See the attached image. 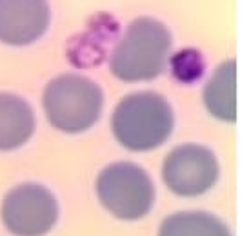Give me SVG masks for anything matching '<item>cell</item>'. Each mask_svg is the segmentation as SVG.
I'll return each mask as SVG.
<instances>
[{"instance_id":"3957f363","label":"cell","mask_w":251,"mask_h":236,"mask_svg":"<svg viewBox=\"0 0 251 236\" xmlns=\"http://www.w3.org/2000/svg\"><path fill=\"white\" fill-rule=\"evenodd\" d=\"M42 102L50 124L75 135L97 124L104 96L99 84L86 76L60 75L46 86Z\"/></svg>"},{"instance_id":"277c9868","label":"cell","mask_w":251,"mask_h":236,"mask_svg":"<svg viewBox=\"0 0 251 236\" xmlns=\"http://www.w3.org/2000/svg\"><path fill=\"white\" fill-rule=\"evenodd\" d=\"M97 196L113 216L138 220L155 204V186L150 174L131 162H115L97 176Z\"/></svg>"},{"instance_id":"9c48e42d","label":"cell","mask_w":251,"mask_h":236,"mask_svg":"<svg viewBox=\"0 0 251 236\" xmlns=\"http://www.w3.org/2000/svg\"><path fill=\"white\" fill-rule=\"evenodd\" d=\"M204 104L215 118L235 122L237 118V64H220L204 87Z\"/></svg>"},{"instance_id":"8992f818","label":"cell","mask_w":251,"mask_h":236,"mask_svg":"<svg viewBox=\"0 0 251 236\" xmlns=\"http://www.w3.org/2000/svg\"><path fill=\"white\" fill-rule=\"evenodd\" d=\"M162 180L178 196L193 198L207 193L219 180V162L211 149L199 143H182L166 156Z\"/></svg>"},{"instance_id":"52a82bcc","label":"cell","mask_w":251,"mask_h":236,"mask_svg":"<svg viewBox=\"0 0 251 236\" xmlns=\"http://www.w3.org/2000/svg\"><path fill=\"white\" fill-rule=\"evenodd\" d=\"M50 20L48 0H0V42L29 46L44 35Z\"/></svg>"},{"instance_id":"30bf717a","label":"cell","mask_w":251,"mask_h":236,"mask_svg":"<svg viewBox=\"0 0 251 236\" xmlns=\"http://www.w3.org/2000/svg\"><path fill=\"white\" fill-rule=\"evenodd\" d=\"M158 236H233L220 218L202 211L175 212L162 222Z\"/></svg>"},{"instance_id":"5b68a950","label":"cell","mask_w":251,"mask_h":236,"mask_svg":"<svg viewBox=\"0 0 251 236\" xmlns=\"http://www.w3.org/2000/svg\"><path fill=\"white\" fill-rule=\"evenodd\" d=\"M0 214L6 229L15 236H44L57 224L58 204L50 189L22 184L6 194Z\"/></svg>"},{"instance_id":"8fae6325","label":"cell","mask_w":251,"mask_h":236,"mask_svg":"<svg viewBox=\"0 0 251 236\" xmlns=\"http://www.w3.org/2000/svg\"><path fill=\"white\" fill-rule=\"evenodd\" d=\"M204 56L197 49H182L171 58V73L182 84H193L204 75Z\"/></svg>"},{"instance_id":"ba28073f","label":"cell","mask_w":251,"mask_h":236,"mask_svg":"<svg viewBox=\"0 0 251 236\" xmlns=\"http://www.w3.org/2000/svg\"><path fill=\"white\" fill-rule=\"evenodd\" d=\"M35 131L31 106L11 93H0V151L22 147Z\"/></svg>"},{"instance_id":"7a4b0ae2","label":"cell","mask_w":251,"mask_h":236,"mask_svg":"<svg viewBox=\"0 0 251 236\" xmlns=\"http://www.w3.org/2000/svg\"><path fill=\"white\" fill-rule=\"evenodd\" d=\"M171 49L168 27L150 17H140L127 25L124 37L109 60L113 76L124 82L153 80L166 68Z\"/></svg>"},{"instance_id":"6da1fadb","label":"cell","mask_w":251,"mask_h":236,"mask_svg":"<svg viewBox=\"0 0 251 236\" xmlns=\"http://www.w3.org/2000/svg\"><path fill=\"white\" fill-rule=\"evenodd\" d=\"M175 117L170 102L153 91L127 94L111 117V131L120 145L129 151H151L173 133Z\"/></svg>"}]
</instances>
